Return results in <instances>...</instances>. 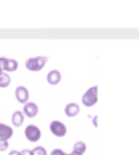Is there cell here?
Wrapping results in <instances>:
<instances>
[{
    "mask_svg": "<svg viewBox=\"0 0 139 155\" xmlns=\"http://www.w3.org/2000/svg\"><path fill=\"white\" fill-rule=\"evenodd\" d=\"M47 63V57H32L26 60V68L29 71H41Z\"/></svg>",
    "mask_w": 139,
    "mask_h": 155,
    "instance_id": "7a4b0ae2",
    "label": "cell"
},
{
    "mask_svg": "<svg viewBox=\"0 0 139 155\" xmlns=\"http://www.w3.org/2000/svg\"><path fill=\"white\" fill-rule=\"evenodd\" d=\"M15 97L20 104H28V102H29V91H28L25 86H18L16 91H15Z\"/></svg>",
    "mask_w": 139,
    "mask_h": 155,
    "instance_id": "8992f818",
    "label": "cell"
},
{
    "mask_svg": "<svg viewBox=\"0 0 139 155\" xmlns=\"http://www.w3.org/2000/svg\"><path fill=\"white\" fill-rule=\"evenodd\" d=\"M97 99H99V89H97V86H92L83 94V105L84 107H94L97 104Z\"/></svg>",
    "mask_w": 139,
    "mask_h": 155,
    "instance_id": "6da1fadb",
    "label": "cell"
},
{
    "mask_svg": "<svg viewBox=\"0 0 139 155\" xmlns=\"http://www.w3.org/2000/svg\"><path fill=\"white\" fill-rule=\"evenodd\" d=\"M8 155H20V152H18V150H12V152L8 153Z\"/></svg>",
    "mask_w": 139,
    "mask_h": 155,
    "instance_id": "d6986e66",
    "label": "cell"
},
{
    "mask_svg": "<svg viewBox=\"0 0 139 155\" xmlns=\"http://www.w3.org/2000/svg\"><path fill=\"white\" fill-rule=\"evenodd\" d=\"M10 84H12L10 74H8V73H2V74H0V87H2V89H5V87H8Z\"/></svg>",
    "mask_w": 139,
    "mask_h": 155,
    "instance_id": "4fadbf2b",
    "label": "cell"
},
{
    "mask_svg": "<svg viewBox=\"0 0 139 155\" xmlns=\"http://www.w3.org/2000/svg\"><path fill=\"white\" fill-rule=\"evenodd\" d=\"M25 136H26V139L29 140V142H37V140L41 139V129H39V126H36V124H29V126H26V129H25Z\"/></svg>",
    "mask_w": 139,
    "mask_h": 155,
    "instance_id": "3957f363",
    "label": "cell"
},
{
    "mask_svg": "<svg viewBox=\"0 0 139 155\" xmlns=\"http://www.w3.org/2000/svg\"><path fill=\"white\" fill-rule=\"evenodd\" d=\"M37 113H39V107H37V104H34V102H28V104H25V108H23L25 118L26 116L28 118H34V116H37Z\"/></svg>",
    "mask_w": 139,
    "mask_h": 155,
    "instance_id": "5b68a950",
    "label": "cell"
},
{
    "mask_svg": "<svg viewBox=\"0 0 139 155\" xmlns=\"http://www.w3.org/2000/svg\"><path fill=\"white\" fill-rule=\"evenodd\" d=\"M86 150H88V145H86V142H83V140H79V142H74V145H73V152H74V153L83 155Z\"/></svg>",
    "mask_w": 139,
    "mask_h": 155,
    "instance_id": "7c38bea8",
    "label": "cell"
},
{
    "mask_svg": "<svg viewBox=\"0 0 139 155\" xmlns=\"http://www.w3.org/2000/svg\"><path fill=\"white\" fill-rule=\"evenodd\" d=\"M50 155H65V152H63L61 149H54V150L50 152Z\"/></svg>",
    "mask_w": 139,
    "mask_h": 155,
    "instance_id": "2e32d148",
    "label": "cell"
},
{
    "mask_svg": "<svg viewBox=\"0 0 139 155\" xmlns=\"http://www.w3.org/2000/svg\"><path fill=\"white\" fill-rule=\"evenodd\" d=\"M78 113H79V105H78V104H73V102L66 104V107H65V115L68 116V118H74V116H78Z\"/></svg>",
    "mask_w": 139,
    "mask_h": 155,
    "instance_id": "52a82bcc",
    "label": "cell"
},
{
    "mask_svg": "<svg viewBox=\"0 0 139 155\" xmlns=\"http://www.w3.org/2000/svg\"><path fill=\"white\" fill-rule=\"evenodd\" d=\"M61 81V73L58 70H52L49 71V74H47V82L52 86H57L58 82Z\"/></svg>",
    "mask_w": 139,
    "mask_h": 155,
    "instance_id": "ba28073f",
    "label": "cell"
},
{
    "mask_svg": "<svg viewBox=\"0 0 139 155\" xmlns=\"http://www.w3.org/2000/svg\"><path fill=\"white\" fill-rule=\"evenodd\" d=\"M23 121H25V115H23V111H20V110L13 111V115H12V123H13V126H21Z\"/></svg>",
    "mask_w": 139,
    "mask_h": 155,
    "instance_id": "30bf717a",
    "label": "cell"
},
{
    "mask_svg": "<svg viewBox=\"0 0 139 155\" xmlns=\"http://www.w3.org/2000/svg\"><path fill=\"white\" fill-rule=\"evenodd\" d=\"M20 155H32V153H31L29 149H23L21 152H20Z\"/></svg>",
    "mask_w": 139,
    "mask_h": 155,
    "instance_id": "ac0fdd59",
    "label": "cell"
},
{
    "mask_svg": "<svg viewBox=\"0 0 139 155\" xmlns=\"http://www.w3.org/2000/svg\"><path fill=\"white\" fill-rule=\"evenodd\" d=\"M13 136V129L10 128V126H7V124H3V123H0V139H5L8 140Z\"/></svg>",
    "mask_w": 139,
    "mask_h": 155,
    "instance_id": "9c48e42d",
    "label": "cell"
},
{
    "mask_svg": "<svg viewBox=\"0 0 139 155\" xmlns=\"http://www.w3.org/2000/svg\"><path fill=\"white\" fill-rule=\"evenodd\" d=\"M8 145H10V142L5 139H0V152H5V150L8 149Z\"/></svg>",
    "mask_w": 139,
    "mask_h": 155,
    "instance_id": "9a60e30c",
    "label": "cell"
},
{
    "mask_svg": "<svg viewBox=\"0 0 139 155\" xmlns=\"http://www.w3.org/2000/svg\"><path fill=\"white\" fill-rule=\"evenodd\" d=\"M68 155H78V153H74V152H71V153H68Z\"/></svg>",
    "mask_w": 139,
    "mask_h": 155,
    "instance_id": "ffe728a7",
    "label": "cell"
},
{
    "mask_svg": "<svg viewBox=\"0 0 139 155\" xmlns=\"http://www.w3.org/2000/svg\"><path fill=\"white\" fill-rule=\"evenodd\" d=\"M2 73H3V71H2V70H0V74H2Z\"/></svg>",
    "mask_w": 139,
    "mask_h": 155,
    "instance_id": "44dd1931",
    "label": "cell"
},
{
    "mask_svg": "<svg viewBox=\"0 0 139 155\" xmlns=\"http://www.w3.org/2000/svg\"><path fill=\"white\" fill-rule=\"evenodd\" d=\"M5 61H7L5 57H0V70L2 71H3V66H5Z\"/></svg>",
    "mask_w": 139,
    "mask_h": 155,
    "instance_id": "e0dca14e",
    "label": "cell"
},
{
    "mask_svg": "<svg viewBox=\"0 0 139 155\" xmlns=\"http://www.w3.org/2000/svg\"><path fill=\"white\" fill-rule=\"evenodd\" d=\"M50 133L54 136H57V137H63V136L66 134L65 123H61V121H58V120L52 121V123H50Z\"/></svg>",
    "mask_w": 139,
    "mask_h": 155,
    "instance_id": "277c9868",
    "label": "cell"
},
{
    "mask_svg": "<svg viewBox=\"0 0 139 155\" xmlns=\"http://www.w3.org/2000/svg\"><path fill=\"white\" fill-rule=\"evenodd\" d=\"M31 153L32 155H47V150L44 147H41V145H37V147H34L31 150Z\"/></svg>",
    "mask_w": 139,
    "mask_h": 155,
    "instance_id": "5bb4252c",
    "label": "cell"
},
{
    "mask_svg": "<svg viewBox=\"0 0 139 155\" xmlns=\"http://www.w3.org/2000/svg\"><path fill=\"white\" fill-rule=\"evenodd\" d=\"M65 155H68V153H65Z\"/></svg>",
    "mask_w": 139,
    "mask_h": 155,
    "instance_id": "7402d4cb",
    "label": "cell"
},
{
    "mask_svg": "<svg viewBox=\"0 0 139 155\" xmlns=\"http://www.w3.org/2000/svg\"><path fill=\"white\" fill-rule=\"evenodd\" d=\"M16 70H18V61L13 60V58H7L5 66H3V71H5V73H12V71H16Z\"/></svg>",
    "mask_w": 139,
    "mask_h": 155,
    "instance_id": "8fae6325",
    "label": "cell"
}]
</instances>
